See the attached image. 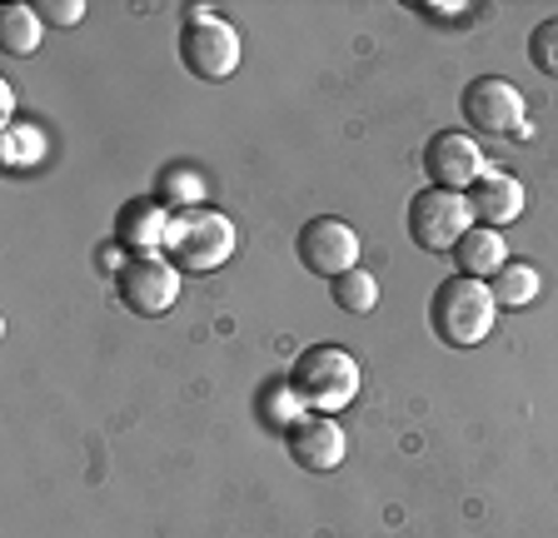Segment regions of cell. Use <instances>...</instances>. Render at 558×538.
I'll use <instances>...</instances> for the list:
<instances>
[{"label": "cell", "instance_id": "1", "mask_svg": "<svg viewBox=\"0 0 558 538\" xmlns=\"http://www.w3.org/2000/svg\"><path fill=\"white\" fill-rule=\"evenodd\" d=\"M494 315H499V305H494L488 280H469V274L444 280L429 299L434 334H439L444 344H453V350H474V344H484L488 329H494Z\"/></svg>", "mask_w": 558, "mask_h": 538}, {"label": "cell", "instance_id": "2", "mask_svg": "<svg viewBox=\"0 0 558 538\" xmlns=\"http://www.w3.org/2000/svg\"><path fill=\"white\" fill-rule=\"evenodd\" d=\"M290 389L300 394L304 409L314 414H339L349 399L360 394V364L339 344H310L290 369Z\"/></svg>", "mask_w": 558, "mask_h": 538}, {"label": "cell", "instance_id": "3", "mask_svg": "<svg viewBox=\"0 0 558 538\" xmlns=\"http://www.w3.org/2000/svg\"><path fill=\"white\" fill-rule=\"evenodd\" d=\"M165 255L174 259L180 274H209L234 255V220L220 210H205V205H185V210L170 220V240H165Z\"/></svg>", "mask_w": 558, "mask_h": 538}, {"label": "cell", "instance_id": "4", "mask_svg": "<svg viewBox=\"0 0 558 538\" xmlns=\"http://www.w3.org/2000/svg\"><path fill=\"white\" fill-rule=\"evenodd\" d=\"M240 30L215 11H190L180 25V65L195 81H230L240 71Z\"/></svg>", "mask_w": 558, "mask_h": 538}, {"label": "cell", "instance_id": "5", "mask_svg": "<svg viewBox=\"0 0 558 538\" xmlns=\"http://www.w3.org/2000/svg\"><path fill=\"white\" fill-rule=\"evenodd\" d=\"M409 240H414L418 249H429V255H449L459 240L469 234V224H474V210H469L464 195H453V189H418L414 199H409Z\"/></svg>", "mask_w": 558, "mask_h": 538}, {"label": "cell", "instance_id": "6", "mask_svg": "<svg viewBox=\"0 0 558 538\" xmlns=\"http://www.w3.org/2000/svg\"><path fill=\"white\" fill-rule=\"evenodd\" d=\"M459 110H464L469 130L488 135V140H509V135L529 130V110H523L519 85H509L504 75H478V81H469Z\"/></svg>", "mask_w": 558, "mask_h": 538}, {"label": "cell", "instance_id": "7", "mask_svg": "<svg viewBox=\"0 0 558 538\" xmlns=\"http://www.w3.org/2000/svg\"><path fill=\"white\" fill-rule=\"evenodd\" d=\"M294 255H300V265L310 274L339 280V274H349V269L360 265V234H354L349 220H339V215H314L294 234Z\"/></svg>", "mask_w": 558, "mask_h": 538}, {"label": "cell", "instance_id": "8", "mask_svg": "<svg viewBox=\"0 0 558 538\" xmlns=\"http://www.w3.org/2000/svg\"><path fill=\"white\" fill-rule=\"evenodd\" d=\"M116 290L130 315L160 319V315H170L174 299H180V269H174L170 255H135V259H125V269L116 274Z\"/></svg>", "mask_w": 558, "mask_h": 538}, {"label": "cell", "instance_id": "9", "mask_svg": "<svg viewBox=\"0 0 558 538\" xmlns=\"http://www.w3.org/2000/svg\"><path fill=\"white\" fill-rule=\"evenodd\" d=\"M484 150H478L474 135L464 130H439L429 145H424V175L439 189H453V195H469L478 175H484Z\"/></svg>", "mask_w": 558, "mask_h": 538}, {"label": "cell", "instance_id": "10", "mask_svg": "<svg viewBox=\"0 0 558 538\" xmlns=\"http://www.w3.org/2000/svg\"><path fill=\"white\" fill-rule=\"evenodd\" d=\"M284 449L300 468L310 474H329V468L344 464V429L335 424V414H314L304 409L300 419L284 429Z\"/></svg>", "mask_w": 558, "mask_h": 538}, {"label": "cell", "instance_id": "11", "mask_svg": "<svg viewBox=\"0 0 558 538\" xmlns=\"http://www.w3.org/2000/svg\"><path fill=\"white\" fill-rule=\"evenodd\" d=\"M469 210H474V224H488V230H504L523 215V185L509 175V170H484V175L469 185Z\"/></svg>", "mask_w": 558, "mask_h": 538}, {"label": "cell", "instance_id": "12", "mask_svg": "<svg viewBox=\"0 0 558 538\" xmlns=\"http://www.w3.org/2000/svg\"><path fill=\"white\" fill-rule=\"evenodd\" d=\"M170 220H174V215L165 210L160 199H135V205H125V210H120L116 240L130 249V255H165Z\"/></svg>", "mask_w": 558, "mask_h": 538}, {"label": "cell", "instance_id": "13", "mask_svg": "<svg viewBox=\"0 0 558 538\" xmlns=\"http://www.w3.org/2000/svg\"><path fill=\"white\" fill-rule=\"evenodd\" d=\"M449 255H453V265H459V274H469V280H494V274L509 265L504 234L488 230V224H469V234L449 249Z\"/></svg>", "mask_w": 558, "mask_h": 538}, {"label": "cell", "instance_id": "14", "mask_svg": "<svg viewBox=\"0 0 558 538\" xmlns=\"http://www.w3.org/2000/svg\"><path fill=\"white\" fill-rule=\"evenodd\" d=\"M488 290H494V305H504V309L534 305V299H538V269L523 265V259H509V265L488 280Z\"/></svg>", "mask_w": 558, "mask_h": 538}, {"label": "cell", "instance_id": "15", "mask_svg": "<svg viewBox=\"0 0 558 538\" xmlns=\"http://www.w3.org/2000/svg\"><path fill=\"white\" fill-rule=\"evenodd\" d=\"M40 11H31V5H5L0 11V46H5V56H31L35 46H40Z\"/></svg>", "mask_w": 558, "mask_h": 538}, {"label": "cell", "instance_id": "16", "mask_svg": "<svg viewBox=\"0 0 558 538\" xmlns=\"http://www.w3.org/2000/svg\"><path fill=\"white\" fill-rule=\"evenodd\" d=\"M329 294H335V305L344 309V315H369V309L379 305V284H374V274L364 265H354L349 274L329 280Z\"/></svg>", "mask_w": 558, "mask_h": 538}, {"label": "cell", "instance_id": "17", "mask_svg": "<svg viewBox=\"0 0 558 538\" xmlns=\"http://www.w3.org/2000/svg\"><path fill=\"white\" fill-rule=\"evenodd\" d=\"M529 60H534L538 75L558 81V15H548V21H538L529 30Z\"/></svg>", "mask_w": 558, "mask_h": 538}, {"label": "cell", "instance_id": "18", "mask_svg": "<svg viewBox=\"0 0 558 538\" xmlns=\"http://www.w3.org/2000/svg\"><path fill=\"white\" fill-rule=\"evenodd\" d=\"M40 21L75 25V21H85V5H81V0H46V5H40Z\"/></svg>", "mask_w": 558, "mask_h": 538}, {"label": "cell", "instance_id": "19", "mask_svg": "<svg viewBox=\"0 0 558 538\" xmlns=\"http://www.w3.org/2000/svg\"><path fill=\"white\" fill-rule=\"evenodd\" d=\"M165 195H170V199H190V205H195V199H199V180L180 170V175H170V185H165Z\"/></svg>", "mask_w": 558, "mask_h": 538}, {"label": "cell", "instance_id": "20", "mask_svg": "<svg viewBox=\"0 0 558 538\" xmlns=\"http://www.w3.org/2000/svg\"><path fill=\"white\" fill-rule=\"evenodd\" d=\"M15 140H21V145L11 150V160H31V155H35V130H15Z\"/></svg>", "mask_w": 558, "mask_h": 538}, {"label": "cell", "instance_id": "21", "mask_svg": "<svg viewBox=\"0 0 558 538\" xmlns=\"http://www.w3.org/2000/svg\"><path fill=\"white\" fill-rule=\"evenodd\" d=\"M11 110H15V90L11 85H0V115H11Z\"/></svg>", "mask_w": 558, "mask_h": 538}]
</instances>
